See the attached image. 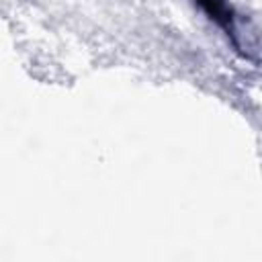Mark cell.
I'll use <instances>...</instances> for the list:
<instances>
[{
    "label": "cell",
    "instance_id": "6da1fadb",
    "mask_svg": "<svg viewBox=\"0 0 262 262\" xmlns=\"http://www.w3.org/2000/svg\"><path fill=\"white\" fill-rule=\"evenodd\" d=\"M231 41L233 49L239 51V27H237V14L229 0H192Z\"/></svg>",
    "mask_w": 262,
    "mask_h": 262
}]
</instances>
